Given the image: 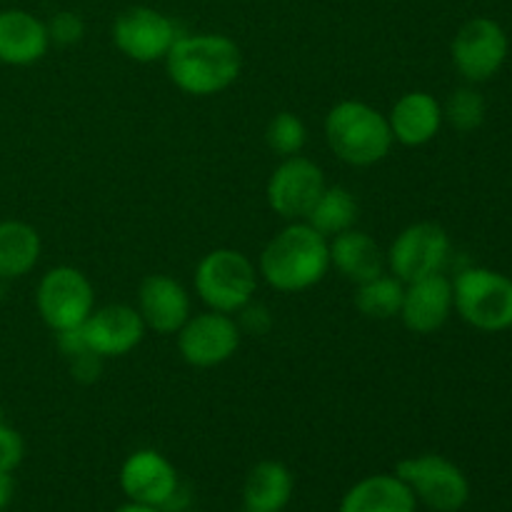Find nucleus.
I'll list each match as a JSON object with an SVG mask.
<instances>
[{
	"instance_id": "nucleus-12",
	"label": "nucleus",
	"mask_w": 512,
	"mask_h": 512,
	"mask_svg": "<svg viewBox=\"0 0 512 512\" xmlns=\"http://www.w3.org/2000/svg\"><path fill=\"white\" fill-rule=\"evenodd\" d=\"M325 185H328L325 173L315 160L293 155V158H283V163L270 173L265 200L278 218L293 223V220H305Z\"/></svg>"
},
{
	"instance_id": "nucleus-3",
	"label": "nucleus",
	"mask_w": 512,
	"mask_h": 512,
	"mask_svg": "<svg viewBox=\"0 0 512 512\" xmlns=\"http://www.w3.org/2000/svg\"><path fill=\"white\" fill-rule=\"evenodd\" d=\"M325 140L333 155L353 168L383 163L393 150L388 115L363 100H340L325 115Z\"/></svg>"
},
{
	"instance_id": "nucleus-32",
	"label": "nucleus",
	"mask_w": 512,
	"mask_h": 512,
	"mask_svg": "<svg viewBox=\"0 0 512 512\" xmlns=\"http://www.w3.org/2000/svg\"><path fill=\"white\" fill-rule=\"evenodd\" d=\"M188 508H193V495H190L188 485L180 483L178 488H175V493L168 498V503H165L160 510L163 512H185Z\"/></svg>"
},
{
	"instance_id": "nucleus-30",
	"label": "nucleus",
	"mask_w": 512,
	"mask_h": 512,
	"mask_svg": "<svg viewBox=\"0 0 512 512\" xmlns=\"http://www.w3.org/2000/svg\"><path fill=\"white\" fill-rule=\"evenodd\" d=\"M100 363H103V358H98L95 353L85 350V353L70 358V373H73V378L78 380V383H93L100 375Z\"/></svg>"
},
{
	"instance_id": "nucleus-16",
	"label": "nucleus",
	"mask_w": 512,
	"mask_h": 512,
	"mask_svg": "<svg viewBox=\"0 0 512 512\" xmlns=\"http://www.w3.org/2000/svg\"><path fill=\"white\" fill-rule=\"evenodd\" d=\"M453 310V280L435 273L405 285L398 318L410 333L430 335L448 323Z\"/></svg>"
},
{
	"instance_id": "nucleus-17",
	"label": "nucleus",
	"mask_w": 512,
	"mask_h": 512,
	"mask_svg": "<svg viewBox=\"0 0 512 512\" xmlns=\"http://www.w3.org/2000/svg\"><path fill=\"white\" fill-rule=\"evenodd\" d=\"M443 123V103L425 90L403 93L388 113L393 140L405 148H423L433 143Z\"/></svg>"
},
{
	"instance_id": "nucleus-27",
	"label": "nucleus",
	"mask_w": 512,
	"mask_h": 512,
	"mask_svg": "<svg viewBox=\"0 0 512 512\" xmlns=\"http://www.w3.org/2000/svg\"><path fill=\"white\" fill-rule=\"evenodd\" d=\"M45 25H48L50 43L75 45L80 43L85 35L83 18H80L78 13H73V10H60V13H55Z\"/></svg>"
},
{
	"instance_id": "nucleus-29",
	"label": "nucleus",
	"mask_w": 512,
	"mask_h": 512,
	"mask_svg": "<svg viewBox=\"0 0 512 512\" xmlns=\"http://www.w3.org/2000/svg\"><path fill=\"white\" fill-rule=\"evenodd\" d=\"M238 325H240V333H250V335H265L270 328H273V315L270 310L265 308L263 303H253L250 300L243 310H238Z\"/></svg>"
},
{
	"instance_id": "nucleus-13",
	"label": "nucleus",
	"mask_w": 512,
	"mask_h": 512,
	"mask_svg": "<svg viewBox=\"0 0 512 512\" xmlns=\"http://www.w3.org/2000/svg\"><path fill=\"white\" fill-rule=\"evenodd\" d=\"M145 333H148V328H145L138 308L125 303L95 308L90 318L83 323L88 350L103 360L130 355L143 343Z\"/></svg>"
},
{
	"instance_id": "nucleus-14",
	"label": "nucleus",
	"mask_w": 512,
	"mask_h": 512,
	"mask_svg": "<svg viewBox=\"0 0 512 512\" xmlns=\"http://www.w3.org/2000/svg\"><path fill=\"white\" fill-rule=\"evenodd\" d=\"M118 483L125 498L133 500V503L163 508L180 485V478L175 465L163 453L143 448L123 460Z\"/></svg>"
},
{
	"instance_id": "nucleus-19",
	"label": "nucleus",
	"mask_w": 512,
	"mask_h": 512,
	"mask_svg": "<svg viewBox=\"0 0 512 512\" xmlns=\"http://www.w3.org/2000/svg\"><path fill=\"white\" fill-rule=\"evenodd\" d=\"M330 268L338 270L348 283L360 285L388 273L385 250L365 230L350 228L328 238Z\"/></svg>"
},
{
	"instance_id": "nucleus-31",
	"label": "nucleus",
	"mask_w": 512,
	"mask_h": 512,
	"mask_svg": "<svg viewBox=\"0 0 512 512\" xmlns=\"http://www.w3.org/2000/svg\"><path fill=\"white\" fill-rule=\"evenodd\" d=\"M55 340H58L60 353H63L68 360L88 350V343H85V335H83V325H80V328L60 330V333H55Z\"/></svg>"
},
{
	"instance_id": "nucleus-1",
	"label": "nucleus",
	"mask_w": 512,
	"mask_h": 512,
	"mask_svg": "<svg viewBox=\"0 0 512 512\" xmlns=\"http://www.w3.org/2000/svg\"><path fill=\"white\" fill-rule=\"evenodd\" d=\"M165 70L180 93L210 98L228 90L240 78L243 53L228 35H178L170 53L165 55Z\"/></svg>"
},
{
	"instance_id": "nucleus-21",
	"label": "nucleus",
	"mask_w": 512,
	"mask_h": 512,
	"mask_svg": "<svg viewBox=\"0 0 512 512\" xmlns=\"http://www.w3.org/2000/svg\"><path fill=\"white\" fill-rule=\"evenodd\" d=\"M295 493V478L280 460H260L243 485L245 512H283Z\"/></svg>"
},
{
	"instance_id": "nucleus-25",
	"label": "nucleus",
	"mask_w": 512,
	"mask_h": 512,
	"mask_svg": "<svg viewBox=\"0 0 512 512\" xmlns=\"http://www.w3.org/2000/svg\"><path fill=\"white\" fill-rule=\"evenodd\" d=\"M265 143L280 158H293V155L303 153L305 143H308V128L300 115L283 110L270 118L268 128H265Z\"/></svg>"
},
{
	"instance_id": "nucleus-8",
	"label": "nucleus",
	"mask_w": 512,
	"mask_h": 512,
	"mask_svg": "<svg viewBox=\"0 0 512 512\" xmlns=\"http://www.w3.org/2000/svg\"><path fill=\"white\" fill-rule=\"evenodd\" d=\"M450 258V235L443 225L413 223L400 230L390 248L385 250V265L388 273L395 275L400 283L428 278V275L443 273Z\"/></svg>"
},
{
	"instance_id": "nucleus-6",
	"label": "nucleus",
	"mask_w": 512,
	"mask_h": 512,
	"mask_svg": "<svg viewBox=\"0 0 512 512\" xmlns=\"http://www.w3.org/2000/svg\"><path fill=\"white\" fill-rule=\"evenodd\" d=\"M395 475L413 490L418 505L433 512H460L470 500V480L453 460L425 453L395 465Z\"/></svg>"
},
{
	"instance_id": "nucleus-10",
	"label": "nucleus",
	"mask_w": 512,
	"mask_h": 512,
	"mask_svg": "<svg viewBox=\"0 0 512 512\" xmlns=\"http://www.w3.org/2000/svg\"><path fill=\"white\" fill-rule=\"evenodd\" d=\"M175 338H178V353L185 363L193 368H218L238 353L243 333L233 315L203 310V313L190 315Z\"/></svg>"
},
{
	"instance_id": "nucleus-18",
	"label": "nucleus",
	"mask_w": 512,
	"mask_h": 512,
	"mask_svg": "<svg viewBox=\"0 0 512 512\" xmlns=\"http://www.w3.org/2000/svg\"><path fill=\"white\" fill-rule=\"evenodd\" d=\"M50 48L48 25L20 8L0 10V63L25 68L45 58Z\"/></svg>"
},
{
	"instance_id": "nucleus-34",
	"label": "nucleus",
	"mask_w": 512,
	"mask_h": 512,
	"mask_svg": "<svg viewBox=\"0 0 512 512\" xmlns=\"http://www.w3.org/2000/svg\"><path fill=\"white\" fill-rule=\"evenodd\" d=\"M115 512H163V510L153 508V505H143V503H133V500H128V503L120 505Z\"/></svg>"
},
{
	"instance_id": "nucleus-35",
	"label": "nucleus",
	"mask_w": 512,
	"mask_h": 512,
	"mask_svg": "<svg viewBox=\"0 0 512 512\" xmlns=\"http://www.w3.org/2000/svg\"><path fill=\"white\" fill-rule=\"evenodd\" d=\"M185 512H203V510H195V508H188Z\"/></svg>"
},
{
	"instance_id": "nucleus-5",
	"label": "nucleus",
	"mask_w": 512,
	"mask_h": 512,
	"mask_svg": "<svg viewBox=\"0 0 512 512\" xmlns=\"http://www.w3.org/2000/svg\"><path fill=\"white\" fill-rule=\"evenodd\" d=\"M455 313L483 333L512 328V278L490 268H465L453 280Z\"/></svg>"
},
{
	"instance_id": "nucleus-15",
	"label": "nucleus",
	"mask_w": 512,
	"mask_h": 512,
	"mask_svg": "<svg viewBox=\"0 0 512 512\" xmlns=\"http://www.w3.org/2000/svg\"><path fill=\"white\" fill-rule=\"evenodd\" d=\"M138 313L153 333L175 335L193 315V300L180 280L165 273L145 275L138 288Z\"/></svg>"
},
{
	"instance_id": "nucleus-22",
	"label": "nucleus",
	"mask_w": 512,
	"mask_h": 512,
	"mask_svg": "<svg viewBox=\"0 0 512 512\" xmlns=\"http://www.w3.org/2000/svg\"><path fill=\"white\" fill-rule=\"evenodd\" d=\"M40 233L23 220H0V280H18L38 265Z\"/></svg>"
},
{
	"instance_id": "nucleus-28",
	"label": "nucleus",
	"mask_w": 512,
	"mask_h": 512,
	"mask_svg": "<svg viewBox=\"0 0 512 512\" xmlns=\"http://www.w3.org/2000/svg\"><path fill=\"white\" fill-rule=\"evenodd\" d=\"M25 458V443L20 438L18 430H13L10 425L0 423V470L3 473H13Z\"/></svg>"
},
{
	"instance_id": "nucleus-20",
	"label": "nucleus",
	"mask_w": 512,
	"mask_h": 512,
	"mask_svg": "<svg viewBox=\"0 0 512 512\" xmlns=\"http://www.w3.org/2000/svg\"><path fill=\"white\" fill-rule=\"evenodd\" d=\"M338 512H418V500L398 475L378 473L350 485Z\"/></svg>"
},
{
	"instance_id": "nucleus-24",
	"label": "nucleus",
	"mask_w": 512,
	"mask_h": 512,
	"mask_svg": "<svg viewBox=\"0 0 512 512\" xmlns=\"http://www.w3.org/2000/svg\"><path fill=\"white\" fill-rule=\"evenodd\" d=\"M403 293L405 283H400L395 275L383 273L368 283L355 285V308L370 320H393L400 315Z\"/></svg>"
},
{
	"instance_id": "nucleus-2",
	"label": "nucleus",
	"mask_w": 512,
	"mask_h": 512,
	"mask_svg": "<svg viewBox=\"0 0 512 512\" xmlns=\"http://www.w3.org/2000/svg\"><path fill=\"white\" fill-rule=\"evenodd\" d=\"M328 270V238L305 220H293L275 233L258 260V275L278 293H303L315 288Z\"/></svg>"
},
{
	"instance_id": "nucleus-33",
	"label": "nucleus",
	"mask_w": 512,
	"mask_h": 512,
	"mask_svg": "<svg viewBox=\"0 0 512 512\" xmlns=\"http://www.w3.org/2000/svg\"><path fill=\"white\" fill-rule=\"evenodd\" d=\"M13 495H15L13 473H3V470H0V512L8 508Z\"/></svg>"
},
{
	"instance_id": "nucleus-9",
	"label": "nucleus",
	"mask_w": 512,
	"mask_h": 512,
	"mask_svg": "<svg viewBox=\"0 0 512 512\" xmlns=\"http://www.w3.org/2000/svg\"><path fill=\"white\" fill-rule=\"evenodd\" d=\"M510 40L503 25L493 18H470L460 25L450 45L455 70L468 83H485L503 70Z\"/></svg>"
},
{
	"instance_id": "nucleus-7",
	"label": "nucleus",
	"mask_w": 512,
	"mask_h": 512,
	"mask_svg": "<svg viewBox=\"0 0 512 512\" xmlns=\"http://www.w3.org/2000/svg\"><path fill=\"white\" fill-rule=\"evenodd\" d=\"M35 308L53 333L80 328L95 310V288L83 270L55 265L40 278Z\"/></svg>"
},
{
	"instance_id": "nucleus-11",
	"label": "nucleus",
	"mask_w": 512,
	"mask_h": 512,
	"mask_svg": "<svg viewBox=\"0 0 512 512\" xmlns=\"http://www.w3.org/2000/svg\"><path fill=\"white\" fill-rule=\"evenodd\" d=\"M178 35L173 18L148 5H133L123 10L113 23L115 48L128 60L143 65L165 60Z\"/></svg>"
},
{
	"instance_id": "nucleus-23",
	"label": "nucleus",
	"mask_w": 512,
	"mask_h": 512,
	"mask_svg": "<svg viewBox=\"0 0 512 512\" xmlns=\"http://www.w3.org/2000/svg\"><path fill=\"white\" fill-rule=\"evenodd\" d=\"M358 210V200H355V195L348 188H343V185H325L320 198L315 200L310 213L305 215V223L313 225L325 238H333V235L355 228Z\"/></svg>"
},
{
	"instance_id": "nucleus-4",
	"label": "nucleus",
	"mask_w": 512,
	"mask_h": 512,
	"mask_svg": "<svg viewBox=\"0 0 512 512\" xmlns=\"http://www.w3.org/2000/svg\"><path fill=\"white\" fill-rule=\"evenodd\" d=\"M193 285L208 310L235 315L255 298L258 268L240 250L215 248L205 253L195 265Z\"/></svg>"
},
{
	"instance_id": "nucleus-26",
	"label": "nucleus",
	"mask_w": 512,
	"mask_h": 512,
	"mask_svg": "<svg viewBox=\"0 0 512 512\" xmlns=\"http://www.w3.org/2000/svg\"><path fill=\"white\" fill-rule=\"evenodd\" d=\"M443 120L458 133H473L485 120V100L473 85L453 90L443 105Z\"/></svg>"
}]
</instances>
